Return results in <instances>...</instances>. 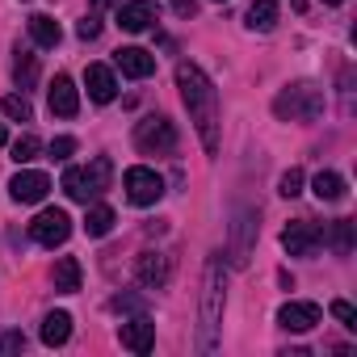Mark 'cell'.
Instances as JSON below:
<instances>
[{
    "label": "cell",
    "mask_w": 357,
    "mask_h": 357,
    "mask_svg": "<svg viewBox=\"0 0 357 357\" xmlns=\"http://www.w3.org/2000/svg\"><path fill=\"white\" fill-rule=\"evenodd\" d=\"M176 89H181V101L190 109V122L198 126V139L202 147L215 155L219 151V89L211 84V76L198 68V63H176Z\"/></svg>",
    "instance_id": "1"
},
{
    "label": "cell",
    "mask_w": 357,
    "mask_h": 357,
    "mask_svg": "<svg viewBox=\"0 0 357 357\" xmlns=\"http://www.w3.org/2000/svg\"><path fill=\"white\" fill-rule=\"evenodd\" d=\"M223 303H227V286H223V261L211 257L206 273H202V298H198V349L211 353L219 344V328H223Z\"/></svg>",
    "instance_id": "2"
},
{
    "label": "cell",
    "mask_w": 357,
    "mask_h": 357,
    "mask_svg": "<svg viewBox=\"0 0 357 357\" xmlns=\"http://www.w3.org/2000/svg\"><path fill=\"white\" fill-rule=\"evenodd\" d=\"M109 176H114V164H109V155H97L89 168H68L63 172V194L72 198V202H97L105 190H109Z\"/></svg>",
    "instance_id": "3"
},
{
    "label": "cell",
    "mask_w": 357,
    "mask_h": 357,
    "mask_svg": "<svg viewBox=\"0 0 357 357\" xmlns=\"http://www.w3.org/2000/svg\"><path fill=\"white\" fill-rule=\"evenodd\" d=\"M273 114L282 122H315L324 114V89L315 84H290L273 97Z\"/></svg>",
    "instance_id": "4"
},
{
    "label": "cell",
    "mask_w": 357,
    "mask_h": 357,
    "mask_svg": "<svg viewBox=\"0 0 357 357\" xmlns=\"http://www.w3.org/2000/svg\"><path fill=\"white\" fill-rule=\"evenodd\" d=\"M135 147L143 155H168V151H176V126L168 118H143L135 126Z\"/></svg>",
    "instance_id": "5"
},
{
    "label": "cell",
    "mask_w": 357,
    "mask_h": 357,
    "mask_svg": "<svg viewBox=\"0 0 357 357\" xmlns=\"http://www.w3.org/2000/svg\"><path fill=\"white\" fill-rule=\"evenodd\" d=\"M122 190H126V198H130L135 206H155V202L164 198V176H160L155 168L135 164V168H126V176H122Z\"/></svg>",
    "instance_id": "6"
},
{
    "label": "cell",
    "mask_w": 357,
    "mask_h": 357,
    "mask_svg": "<svg viewBox=\"0 0 357 357\" xmlns=\"http://www.w3.org/2000/svg\"><path fill=\"white\" fill-rule=\"evenodd\" d=\"M252 244H257V211L240 206L236 219H231V244H227V257L236 269H244L252 261Z\"/></svg>",
    "instance_id": "7"
},
{
    "label": "cell",
    "mask_w": 357,
    "mask_h": 357,
    "mask_svg": "<svg viewBox=\"0 0 357 357\" xmlns=\"http://www.w3.org/2000/svg\"><path fill=\"white\" fill-rule=\"evenodd\" d=\"M68 236H72V219H68V211H59V206L43 211V215L30 223V240L43 244V248H59V244H68Z\"/></svg>",
    "instance_id": "8"
},
{
    "label": "cell",
    "mask_w": 357,
    "mask_h": 357,
    "mask_svg": "<svg viewBox=\"0 0 357 357\" xmlns=\"http://www.w3.org/2000/svg\"><path fill=\"white\" fill-rule=\"evenodd\" d=\"M319 244H324V227L311 223V219H294V223L282 231V248H286L290 257H311Z\"/></svg>",
    "instance_id": "9"
},
{
    "label": "cell",
    "mask_w": 357,
    "mask_h": 357,
    "mask_svg": "<svg viewBox=\"0 0 357 357\" xmlns=\"http://www.w3.org/2000/svg\"><path fill=\"white\" fill-rule=\"evenodd\" d=\"M135 278H139V286H147V290H164L168 278H172V261H168L164 252H139Z\"/></svg>",
    "instance_id": "10"
},
{
    "label": "cell",
    "mask_w": 357,
    "mask_h": 357,
    "mask_svg": "<svg viewBox=\"0 0 357 357\" xmlns=\"http://www.w3.org/2000/svg\"><path fill=\"white\" fill-rule=\"evenodd\" d=\"M155 0H126V5H118V26L126 34H143L155 26Z\"/></svg>",
    "instance_id": "11"
},
{
    "label": "cell",
    "mask_w": 357,
    "mask_h": 357,
    "mask_svg": "<svg viewBox=\"0 0 357 357\" xmlns=\"http://www.w3.org/2000/svg\"><path fill=\"white\" fill-rule=\"evenodd\" d=\"M278 324H282L286 332H311V328L319 324V303L290 298V303H282V311H278Z\"/></svg>",
    "instance_id": "12"
},
{
    "label": "cell",
    "mask_w": 357,
    "mask_h": 357,
    "mask_svg": "<svg viewBox=\"0 0 357 357\" xmlns=\"http://www.w3.org/2000/svg\"><path fill=\"white\" fill-rule=\"evenodd\" d=\"M47 190H51V176H47V172H34V168H22L13 181H9L13 202H43Z\"/></svg>",
    "instance_id": "13"
},
{
    "label": "cell",
    "mask_w": 357,
    "mask_h": 357,
    "mask_svg": "<svg viewBox=\"0 0 357 357\" xmlns=\"http://www.w3.org/2000/svg\"><path fill=\"white\" fill-rule=\"evenodd\" d=\"M118 340H122V349H130V353H151V344H155V324H151L147 315H135V319H126V324L118 328Z\"/></svg>",
    "instance_id": "14"
},
{
    "label": "cell",
    "mask_w": 357,
    "mask_h": 357,
    "mask_svg": "<svg viewBox=\"0 0 357 357\" xmlns=\"http://www.w3.org/2000/svg\"><path fill=\"white\" fill-rule=\"evenodd\" d=\"M114 63H118V72L130 76V80H147V76L155 72V55H147L143 47H122V51H114Z\"/></svg>",
    "instance_id": "15"
},
{
    "label": "cell",
    "mask_w": 357,
    "mask_h": 357,
    "mask_svg": "<svg viewBox=\"0 0 357 357\" xmlns=\"http://www.w3.org/2000/svg\"><path fill=\"white\" fill-rule=\"evenodd\" d=\"M84 84H89V97H93L97 105H109V101L118 97V80H114V72H109L105 63H89V68H84Z\"/></svg>",
    "instance_id": "16"
},
{
    "label": "cell",
    "mask_w": 357,
    "mask_h": 357,
    "mask_svg": "<svg viewBox=\"0 0 357 357\" xmlns=\"http://www.w3.org/2000/svg\"><path fill=\"white\" fill-rule=\"evenodd\" d=\"M51 114L55 118H76L80 114V89L72 84V76H55V84H51Z\"/></svg>",
    "instance_id": "17"
},
{
    "label": "cell",
    "mask_w": 357,
    "mask_h": 357,
    "mask_svg": "<svg viewBox=\"0 0 357 357\" xmlns=\"http://www.w3.org/2000/svg\"><path fill=\"white\" fill-rule=\"evenodd\" d=\"M13 80H17L22 93H30L38 84V55L30 47H17V55H13Z\"/></svg>",
    "instance_id": "18"
},
{
    "label": "cell",
    "mask_w": 357,
    "mask_h": 357,
    "mask_svg": "<svg viewBox=\"0 0 357 357\" xmlns=\"http://www.w3.org/2000/svg\"><path fill=\"white\" fill-rule=\"evenodd\" d=\"M51 282H55L59 294H76L80 290V261L76 257H59L55 269H51Z\"/></svg>",
    "instance_id": "19"
},
{
    "label": "cell",
    "mask_w": 357,
    "mask_h": 357,
    "mask_svg": "<svg viewBox=\"0 0 357 357\" xmlns=\"http://www.w3.org/2000/svg\"><path fill=\"white\" fill-rule=\"evenodd\" d=\"M68 336H72V315L68 311H51L43 319V344L59 349V344H68Z\"/></svg>",
    "instance_id": "20"
},
{
    "label": "cell",
    "mask_w": 357,
    "mask_h": 357,
    "mask_svg": "<svg viewBox=\"0 0 357 357\" xmlns=\"http://www.w3.org/2000/svg\"><path fill=\"white\" fill-rule=\"evenodd\" d=\"M30 38L38 43V47H59V38H63V30H59V22L55 17H47V13H34L30 17Z\"/></svg>",
    "instance_id": "21"
},
{
    "label": "cell",
    "mask_w": 357,
    "mask_h": 357,
    "mask_svg": "<svg viewBox=\"0 0 357 357\" xmlns=\"http://www.w3.org/2000/svg\"><path fill=\"white\" fill-rule=\"evenodd\" d=\"M244 22H248V30H257V34H269V30L278 26V5H273V0H252Z\"/></svg>",
    "instance_id": "22"
},
{
    "label": "cell",
    "mask_w": 357,
    "mask_h": 357,
    "mask_svg": "<svg viewBox=\"0 0 357 357\" xmlns=\"http://www.w3.org/2000/svg\"><path fill=\"white\" fill-rule=\"evenodd\" d=\"M311 190H315L319 202H340V198H344V176H340V172H315Z\"/></svg>",
    "instance_id": "23"
},
{
    "label": "cell",
    "mask_w": 357,
    "mask_h": 357,
    "mask_svg": "<svg viewBox=\"0 0 357 357\" xmlns=\"http://www.w3.org/2000/svg\"><path fill=\"white\" fill-rule=\"evenodd\" d=\"M114 223H118V219H114V211H109V206H101V202H97V206H89V215H84V231H89L93 240L109 236V231H114Z\"/></svg>",
    "instance_id": "24"
},
{
    "label": "cell",
    "mask_w": 357,
    "mask_h": 357,
    "mask_svg": "<svg viewBox=\"0 0 357 357\" xmlns=\"http://www.w3.org/2000/svg\"><path fill=\"white\" fill-rule=\"evenodd\" d=\"M324 240L332 244V252H336V257H349V248H353V223H349V219H336V223H328Z\"/></svg>",
    "instance_id": "25"
},
{
    "label": "cell",
    "mask_w": 357,
    "mask_h": 357,
    "mask_svg": "<svg viewBox=\"0 0 357 357\" xmlns=\"http://www.w3.org/2000/svg\"><path fill=\"white\" fill-rule=\"evenodd\" d=\"M0 109H5L9 118H17V122H30L34 118V105L26 101V93H9L5 101H0Z\"/></svg>",
    "instance_id": "26"
},
{
    "label": "cell",
    "mask_w": 357,
    "mask_h": 357,
    "mask_svg": "<svg viewBox=\"0 0 357 357\" xmlns=\"http://www.w3.org/2000/svg\"><path fill=\"white\" fill-rule=\"evenodd\" d=\"M38 151H43V143H38L34 135H22V139H13V160H17V164H30Z\"/></svg>",
    "instance_id": "27"
},
{
    "label": "cell",
    "mask_w": 357,
    "mask_h": 357,
    "mask_svg": "<svg viewBox=\"0 0 357 357\" xmlns=\"http://www.w3.org/2000/svg\"><path fill=\"white\" fill-rule=\"evenodd\" d=\"M278 194H282V198H298V194H303V168H290V172H282Z\"/></svg>",
    "instance_id": "28"
},
{
    "label": "cell",
    "mask_w": 357,
    "mask_h": 357,
    "mask_svg": "<svg viewBox=\"0 0 357 357\" xmlns=\"http://www.w3.org/2000/svg\"><path fill=\"white\" fill-rule=\"evenodd\" d=\"M47 151H51L55 160H68V155L76 151V139H72V135H59V139H51V147H47Z\"/></svg>",
    "instance_id": "29"
},
{
    "label": "cell",
    "mask_w": 357,
    "mask_h": 357,
    "mask_svg": "<svg viewBox=\"0 0 357 357\" xmlns=\"http://www.w3.org/2000/svg\"><path fill=\"white\" fill-rule=\"evenodd\" d=\"M76 34H80V38H84V43H93V38H97V34H101V17H97V13H89V17H84V22H80V26H76Z\"/></svg>",
    "instance_id": "30"
},
{
    "label": "cell",
    "mask_w": 357,
    "mask_h": 357,
    "mask_svg": "<svg viewBox=\"0 0 357 357\" xmlns=\"http://www.w3.org/2000/svg\"><path fill=\"white\" fill-rule=\"evenodd\" d=\"M332 315H336V319H340L344 328H357V311H353V307H349L344 298H336V303H332Z\"/></svg>",
    "instance_id": "31"
},
{
    "label": "cell",
    "mask_w": 357,
    "mask_h": 357,
    "mask_svg": "<svg viewBox=\"0 0 357 357\" xmlns=\"http://www.w3.org/2000/svg\"><path fill=\"white\" fill-rule=\"evenodd\" d=\"M22 349H26V336L22 332H9L5 340H0V353H22Z\"/></svg>",
    "instance_id": "32"
},
{
    "label": "cell",
    "mask_w": 357,
    "mask_h": 357,
    "mask_svg": "<svg viewBox=\"0 0 357 357\" xmlns=\"http://www.w3.org/2000/svg\"><path fill=\"white\" fill-rule=\"evenodd\" d=\"M172 13L176 17H194L198 13V0H172Z\"/></svg>",
    "instance_id": "33"
},
{
    "label": "cell",
    "mask_w": 357,
    "mask_h": 357,
    "mask_svg": "<svg viewBox=\"0 0 357 357\" xmlns=\"http://www.w3.org/2000/svg\"><path fill=\"white\" fill-rule=\"evenodd\" d=\"M114 5H118V0H93V9H97V13H101V9H114Z\"/></svg>",
    "instance_id": "34"
},
{
    "label": "cell",
    "mask_w": 357,
    "mask_h": 357,
    "mask_svg": "<svg viewBox=\"0 0 357 357\" xmlns=\"http://www.w3.org/2000/svg\"><path fill=\"white\" fill-rule=\"evenodd\" d=\"M0 143H9V130H5V122H0Z\"/></svg>",
    "instance_id": "35"
},
{
    "label": "cell",
    "mask_w": 357,
    "mask_h": 357,
    "mask_svg": "<svg viewBox=\"0 0 357 357\" xmlns=\"http://www.w3.org/2000/svg\"><path fill=\"white\" fill-rule=\"evenodd\" d=\"M324 5H340V0H324Z\"/></svg>",
    "instance_id": "36"
}]
</instances>
